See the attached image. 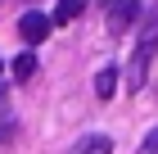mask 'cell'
Listing matches in <instances>:
<instances>
[{
  "mask_svg": "<svg viewBox=\"0 0 158 154\" xmlns=\"http://www.w3.org/2000/svg\"><path fill=\"white\" fill-rule=\"evenodd\" d=\"M154 55H158V18H145V32H140L131 59H127V91H145L149 68H154Z\"/></svg>",
  "mask_w": 158,
  "mask_h": 154,
  "instance_id": "1",
  "label": "cell"
},
{
  "mask_svg": "<svg viewBox=\"0 0 158 154\" xmlns=\"http://www.w3.org/2000/svg\"><path fill=\"white\" fill-rule=\"evenodd\" d=\"M154 5H158V0H113V5H109V32L122 36L131 23L154 18Z\"/></svg>",
  "mask_w": 158,
  "mask_h": 154,
  "instance_id": "2",
  "label": "cell"
},
{
  "mask_svg": "<svg viewBox=\"0 0 158 154\" xmlns=\"http://www.w3.org/2000/svg\"><path fill=\"white\" fill-rule=\"evenodd\" d=\"M50 27H54V23H50L45 14H36V9L18 18V32H23V41H27V46H41V41L50 36Z\"/></svg>",
  "mask_w": 158,
  "mask_h": 154,
  "instance_id": "3",
  "label": "cell"
},
{
  "mask_svg": "<svg viewBox=\"0 0 158 154\" xmlns=\"http://www.w3.org/2000/svg\"><path fill=\"white\" fill-rule=\"evenodd\" d=\"M73 154H113V141L99 136V131H90V136H81V141L73 145Z\"/></svg>",
  "mask_w": 158,
  "mask_h": 154,
  "instance_id": "4",
  "label": "cell"
},
{
  "mask_svg": "<svg viewBox=\"0 0 158 154\" xmlns=\"http://www.w3.org/2000/svg\"><path fill=\"white\" fill-rule=\"evenodd\" d=\"M81 9H86V0H59L50 23H54V27H63V23H73V18H81Z\"/></svg>",
  "mask_w": 158,
  "mask_h": 154,
  "instance_id": "5",
  "label": "cell"
},
{
  "mask_svg": "<svg viewBox=\"0 0 158 154\" xmlns=\"http://www.w3.org/2000/svg\"><path fill=\"white\" fill-rule=\"evenodd\" d=\"M113 91H118V68H99L95 73V95L99 100H113Z\"/></svg>",
  "mask_w": 158,
  "mask_h": 154,
  "instance_id": "6",
  "label": "cell"
},
{
  "mask_svg": "<svg viewBox=\"0 0 158 154\" xmlns=\"http://www.w3.org/2000/svg\"><path fill=\"white\" fill-rule=\"evenodd\" d=\"M36 73V55L32 50H23V55H14V82H27Z\"/></svg>",
  "mask_w": 158,
  "mask_h": 154,
  "instance_id": "7",
  "label": "cell"
},
{
  "mask_svg": "<svg viewBox=\"0 0 158 154\" xmlns=\"http://www.w3.org/2000/svg\"><path fill=\"white\" fill-rule=\"evenodd\" d=\"M9 136H14V118H0V145L9 141Z\"/></svg>",
  "mask_w": 158,
  "mask_h": 154,
  "instance_id": "8",
  "label": "cell"
},
{
  "mask_svg": "<svg viewBox=\"0 0 158 154\" xmlns=\"http://www.w3.org/2000/svg\"><path fill=\"white\" fill-rule=\"evenodd\" d=\"M0 118H14V113H9V100H5V91H0Z\"/></svg>",
  "mask_w": 158,
  "mask_h": 154,
  "instance_id": "9",
  "label": "cell"
}]
</instances>
